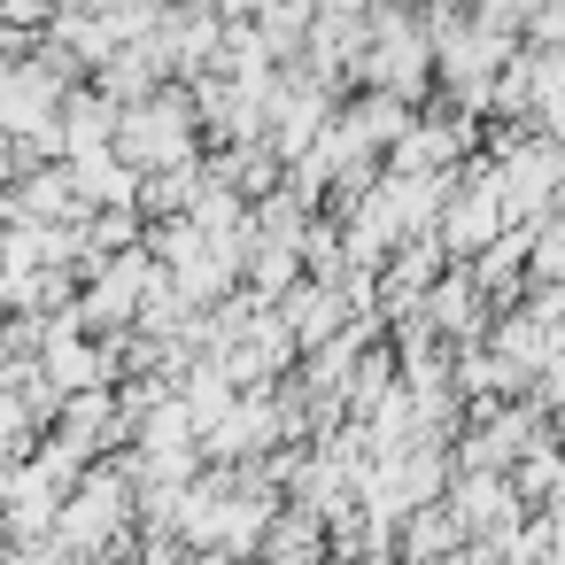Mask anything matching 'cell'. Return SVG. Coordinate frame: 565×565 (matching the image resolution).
I'll return each mask as SVG.
<instances>
[{"label": "cell", "mask_w": 565, "mask_h": 565, "mask_svg": "<svg viewBox=\"0 0 565 565\" xmlns=\"http://www.w3.org/2000/svg\"><path fill=\"white\" fill-rule=\"evenodd\" d=\"M449 542H457V526H449V519H441V511H426V519H418V526H411V557H441V550H449Z\"/></svg>", "instance_id": "6da1fadb"}]
</instances>
